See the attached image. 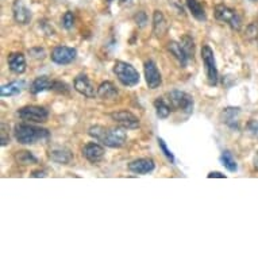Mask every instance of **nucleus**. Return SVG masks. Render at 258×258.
I'll return each mask as SVG.
<instances>
[{"mask_svg": "<svg viewBox=\"0 0 258 258\" xmlns=\"http://www.w3.org/2000/svg\"><path fill=\"white\" fill-rule=\"evenodd\" d=\"M89 137H92L93 140L98 142H102L108 148L119 149L122 148L123 145L127 142V133L126 128L123 127H106L96 124V126H91L88 128Z\"/></svg>", "mask_w": 258, "mask_h": 258, "instance_id": "1", "label": "nucleus"}, {"mask_svg": "<svg viewBox=\"0 0 258 258\" xmlns=\"http://www.w3.org/2000/svg\"><path fill=\"white\" fill-rule=\"evenodd\" d=\"M15 140L22 145H33L39 141H46L50 137V133L46 128L27 124V123H18L14 128Z\"/></svg>", "mask_w": 258, "mask_h": 258, "instance_id": "2", "label": "nucleus"}, {"mask_svg": "<svg viewBox=\"0 0 258 258\" xmlns=\"http://www.w3.org/2000/svg\"><path fill=\"white\" fill-rule=\"evenodd\" d=\"M114 73L120 81V84L124 87H136L141 80L138 71L132 63L124 62V61H116L114 63Z\"/></svg>", "mask_w": 258, "mask_h": 258, "instance_id": "3", "label": "nucleus"}, {"mask_svg": "<svg viewBox=\"0 0 258 258\" xmlns=\"http://www.w3.org/2000/svg\"><path fill=\"white\" fill-rule=\"evenodd\" d=\"M202 59H203L204 71H206V76H207V83L211 87H215L219 81V73H218V68H216L214 50L208 45H204L202 47Z\"/></svg>", "mask_w": 258, "mask_h": 258, "instance_id": "4", "label": "nucleus"}, {"mask_svg": "<svg viewBox=\"0 0 258 258\" xmlns=\"http://www.w3.org/2000/svg\"><path fill=\"white\" fill-rule=\"evenodd\" d=\"M169 96V102L172 104L173 108L176 110H180L185 114H192L194 111V98L190 96L189 93L182 92V91H178V89H173L168 93Z\"/></svg>", "mask_w": 258, "mask_h": 258, "instance_id": "5", "label": "nucleus"}, {"mask_svg": "<svg viewBox=\"0 0 258 258\" xmlns=\"http://www.w3.org/2000/svg\"><path fill=\"white\" fill-rule=\"evenodd\" d=\"M18 116L25 122L45 123L49 118V111L41 106H25L18 111Z\"/></svg>", "mask_w": 258, "mask_h": 258, "instance_id": "6", "label": "nucleus"}, {"mask_svg": "<svg viewBox=\"0 0 258 258\" xmlns=\"http://www.w3.org/2000/svg\"><path fill=\"white\" fill-rule=\"evenodd\" d=\"M215 18L218 21L224 22L231 27L233 30H239L242 26L241 17L238 15L235 10L230 9L227 6L224 5H218L215 7Z\"/></svg>", "mask_w": 258, "mask_h": 258, "instance_id": "7", "label": "nucleus"}, {"mask_svg": "<svg viewBox=\"0 0 258 258\" xmlns=\"http://www.w3.org/2000/svg\"><path fill=\"white\" fill-rule=\"evenodd\" d=\"M110 116L118 126L123 127L126 130H136L140 126V119L127 110L115 111V112L110 114Z\"/></svg>", "mask_w": 258, "mask_h": 258, "instance_id": "8", "label": "nucleus"}, {"mask_svg": "<svg viewBox=\"0 0 258 258\" xmlns=\"http://www.w3.org/2000/svg\"><path fill=\"white\" fill-rule=\"evenodd\" d=\"M77 57V50L75 47L69 46H55L51 51V61L57 65H68L73 62Z\"/></svg>", "mask_w": 258, "mask_h": 258, "instance_id": "9", "label": "nucleus"}, {"mask_svg": "<svg viewBox=\"0 0 258 258\" xmlns=\"http://www.w3.org/2000/svg\"><path fill=\"white\" fill-rule=\"evenodd\" d=\"M73 87H75L77 92L85 96V98L92 99L95 96H98V89H95L92 83L89 81L88 76L84 75V73L77 75V77L75 79V83H73Z\"/></svg>", "mask_w": 258, "mask_h": 258, "instance_id": "10", "label": "nucleus"}, {"mask_svg": "<svg viewBox=\"0 0 258 258\" xmlns=\"http://www.w3.org/2000/svg\"><path fill=\"white\" fill-rule=\"evenodd\" d=\"M144 71H145V79H146V84L150 89H156L158 88L162 83V79H161V73L157 68V65L154 61L149 59L146 61L144 65Z\"/></svg>", "mask_w": 258, "mask_h": 258, "instance_id": "11", "label": "nucleus"}, {"mask_svg": "<svg viewBox=\"0 0 258 258\" xmlns=\"http://www.w3.org/2000/svg\"><path fill=\"white\" fill-rule=\"evenodd\" d=\"M106 150L102 145L96 144V142H89L83 148V156L91 162V164H98L104 158Z\"/></svg>", "mask_w": 258, "mask_h": 258, "instance_id": "12", "label": "nucleus"}, {"mask_svg": "<svg viewBox=\"0 0 258 258\" xmlns=\"http://www.w3.org/2000/svg\"><path fill=\"white\" fill-rule=\"evenodd\" d=\"M239 114H241V110L238 107H227V108H223V111H222L220 120L226 126H229L230 128L238 130V127H239Z\"/></svg>", "mask_w": 258, "mask_h": 258, "instance_id": "13", "label": "nucleus"}, {"mask_svg": "<svg viewBox=\"0 0 258 258\" xmlns=\"http://www.w3.org/2000/svg\"><path fill=\"white\" fill-rule=\"evenodd\" d=\"M154 161L152 158H138L128 164V170L136 174H148L154 170Z\"/></svg>", "mask_w": 258, "mask_h": 258, "instance_id": "14", "label": "nucleus"}, {"mask_svg": "<svg viewBox=\"0 0 258 258\" xmlns=\"http://www.w3.org/2000/svg\"><path fill=\"white\" fill-rule=\"evenodd\" d=\"M14 19L19 25H27L31 21V11L25 6L22 0H15L13 5Z\"/></svg>", "mask_w": 258, "mask_h": 258, "instance_id": "15", "label": "nucleus"}, {"mask_svg": "<svg viewBox=\"0 0 258 258\" xmlns=\"http://www.w3.org/2000/svg\"><path fill=\"white\" fill-rule=\"evenodd\" d=\"M168 51L173 55L174 58L177 59V62L180 63L181 68H185L186 65H188L189 57H188V54L184 50V47L181 46V43L176 42V41H170L168 43Z\"/></svg>", "mask_w": 258, "mask_h": 258, "instance_id": "16", "label": "nucleus"}, {"mask_svg": "<svg viewBox=\"0 0 258 258\" xmlns=\"http://www.w3.org/2000/svg\"><path fill=\"white\" fill-rule=\"evenodd\" d=\"M7 62H9V68L11 69V72L17 73V75H22L26 72V58L19 51L11 53L7 58Z\"/></svg>", "mask_w": 258, "mask_h": 258, "instance_id": "17", "label": "nucleus"}, {"mask_svg": "<svg viewBox=\"0 0 258 258\" xmlns=\"http://www.w3.org/2000/svg\"><path fill=\"white\" fill-rule=\"evenodd\" d=\"M166 31H168V23H166L165 17L160 10H156L153 13V34L156 35L157 38H161Z\"/></svg>", "mask_w": 258, "mask_h": 258, "instance_id": "18", "label": "nucleus"}, {"mask_svg": "<svg viewBox=\"0 0 258 258\" xmlns=\"http://www.w3.org/2000/svg\"><path fill=\"white\" fill-rule=\"evenodd\" d=\"M50 158L59 165H69L73 160V154L69 149L54 148L50 150Z\"/></svg>", "mask_w": 258, "mask_h": 258, "instance_id": "19", "label": "nucleus"}, {"mask_svg": "<svg viewBox=\"0 0 258 258\" xmlns=\"http://www.w3.org/2000/svg\"><path fill=\"white\" fill-rule=\"evenodd\" d=\"M119 91L111 81H103L98 87V96L103 100H114L118 98Z\"/></svg>", "mask_w": 258, "mask_h": 258, "instance_id": "20", "label": "nucleus"}, {"mask_svg": "<svg viewBox=\"0 0 258 258\" xmlns=\"http://www.w3.org/2000/svg\"><path fill=\"white\" fill-rule=\"evenodd\" d=\"M23 85H25L23 81H13V83H9V84L2 85V88H0V96L2 98H13V96H17V95H19L22 92Z\"/></svg>", "mask_w": 258, "mask_h": 258, "instance_id": "21", "label": "nucleus"}, {"mask_svg": "<svg viewBox=\"0 0 258 258\" xmlns=\"http://www.w3.org/2000/svg\"><path fill=\"white\" fill-rule=\"evenodd\" d=\"M51 84L53 81L46 76H39L37 77L31 85H30V93L33 95H38V93L43 92V91H47V89H51Z\"/></svg>", "mask_w": 258, "mask_h": 258, "instance_id": "22", "label": "nucleus"}, {"mask_svg": "<svg viewBox=\"0 0 258 258\" xmlns=\"http://www.w3.org/2000/svg\"><path fill=\"white\" fill-rule=\"evenodd\" d=\"M186 7L192 14V17L198 19L199 22H204L207 19V15H206V11H204L203 6L200 5V2L198 0H185Z\"/></svg>", "mask_w": 258, "mask_h": 258, "instance_id": "23", "label": "nucleus"}, {"mask_svg": "<svg viewBox=\"0 0 258 258\" xmlns=\"http://www.w3.org/2000/svg\"><path fill=\"white\" fill-rule=\"evenodd\" d=\"M154 108H156V114L160 119H166L170 115L172 107L165 102V99L157 98L154 100Z\"/></svg>", "mask_w": 258, "mask_h": 258, "instance_id": "24", "label": "nucleus"}, {"mask_svg": "<svg viewBox=\"0 0 258 258\" xmlns=\"http://www.w3.org/2000/svg\"><path fill=\"white\" fill-rule=\"evenodd\" d=\"M15 161H17L18 164H21V165H33V164L38 162L37 157L31 152H27V150L17 152V154H15Z\"/></svg>", "mask_w": 258, "mask_h": 258, "instance_id": "25", "label": "nucleus"}, {"mask_svg": "<svg viewBox=\"0 0 258 258\" xmlns=\"http://www.w3.org/2000/svg\"><path fill=\"white\" fill-rule=\"evenodd\" d=\"M220 162H222V165L229 170V172H237V161L234 160L233 154H231L229 150H224V152L222 153V156H220Z\"/></svg>", "mask_w": 258, "mask_h": 258, "instance_id": "26", "label": "nucleus"}, {"mask_svg": "<svg viewBox=\"0 0 258 258\" xmlns=\"http://www.w3.org/2000/svg\"><path fill=\"white\" fill-rule=\"evenodd\" d=\"M181 46L184 47V50H185V53L188 54V57H194V54H195V42H194V39L190 38L189 35H184L181 39Z\"/></svg>", "mask_w": 258, "mask_h": 258, "instance_id": "27", "label": "nucleus"}, {"mask_svg": "<svg viewBox=\"0 0 258 258\" xmlns=\"http://www.w3.org/2000/svg\"><path fill=\"white\" fill-rule=\"evenodd\" d=\"M157 142H158V146H160V150H161V152H162V154H164V156L166 157V160L169 161L170 164H174V162H176V158H174L173 153L170 152L169 148L166 146L165 141L158 137V138H157Z\"/></svg>", "mask_w": 258, "mask_h": 258, "instance_id": "28", "label": "nucleus"}, {"mask_svg": "<svg viewBox=\"0 0 258 258\" xmlns=\"http://www.w3.org/2000/svg\"><path fill=\"white\" fill-rule=\"evenodd\" d=\"M61 22H62L63 29L71 30L73 27V25H75V14H73L72 11H67V13L62 15Z\"/></svg>", "mask_w": 258, "mask_h": 258, "instance_id": "29", "label": "nucleus"}, {"mask_svg": "<svg viewBox=\"0 0 258 258\" xmlns=\"http://www.w3.org/2000/svg\"><path fill=\"white\" fill-rule=\"evenodd\" d=\"M246 38L249 41H253L258 37V26L255 23H250L247 27H246Z\"/></svg>", "mask_w": 258, "mask_h": 258, "instance_id": "30", "label": "nucleus"}, {"mask_svg": "<svg viewBox=\"0 0 258 258\" xmlns=\"http://www.w3.org/2000/svg\"><path fill=\"white\" fill-rule=\"evenodd\" d=\"M51 89H53V91H55V92H59V93H68L69 92L68 84H65V83H62V81H58V80L53 81V84H51Z\"/></svg>", "mask_w": 258, "mask_h": 258, "instance_id": "31", "label": "nucleus"}, {"mask_svg": "<svg viewBox=\"0 0 258 258\" xmlns=\"http://www.w3.org/2000/svg\"><path fill=\"white\" fill-rule=\"evenodd\" d=\"M10 144V137L9 133H7V126L5 123H2V133H0V145L2 146H6V145Z\"/></svg>", "mask_w": 258, "mask_h": 258, "instance_id": "32", "label": "nucleus"}, {"mask_svg": "<svg viewBox=\"0 0 258 258\" xmlns=\"http://www.w3.org/2000/svg\"><path fill=\"white\" fill-rule=\"evenodd\" d=\"M29 53L31 54L33 58L37 59H43L45 58V55H46V53H45V50H43L42 47H33V49H30Z\"/></svg>", "mask_w": 258, "mask_h": 258, "instance_id": "33", "label": "nucleus"}, {"mask_svg": "<svg viewBox=\"0 0 258 258\" xmlns=\"http://www.w3.org/2000/svg\"><path fill=\"white\" fill-rule=\"evenodd\" d=\"M134 21H136V23L140 26V27H144V26L148 23V17H146V14H145L144 11H140L138 14H136Z\"/></svg>", "mask_w": 258, "mask_h": 258, "instance_id": "34", "label": "nucleus"}, {"mask_svg": "<svg viewBox=\"0 0 258 258\" xmlns=\"http://www.w3.org/2000/svg\"><path fill=\"white\" fill-rule=\"evenodd\" d=\"M247 130H249L251 134H254V136H257L258 134V122L257 120L251 119V120L247 123Z\"/></svg>", "mask_w": 258, "mask_h": 258, "instance_id": "35", "label": "nucleus"}, {"mask_svg": "<svg viewBox=\"0 0 258 258\" xmlns=\"http://www.w3.org/2000/svg\"><path fill=\"white\" fill-rule=\"evenodd\" d=\"M47 174L45 170H34L33 173H31V177H46Z\"/></svg>", "mask_w": 258, "mask_h": 258, "instance_id": "36", "label": "nucleus"}, {"mask_svg": "<svg viewBox=\"0 0 258 258\" xmlns=\"http://www.w3.org/2000/svg\"><path fill=\"white\" fill-rule=\"evenodd\" d=\"M208 178H214V177H219V178H226V176L224 174H222L220 172H210L207 176Z\"/></svg>", "mask_w": 258, "mask_h": 258, "instance_id": "37", "label": "nucleus"}, {"mask_svg": "<svg viewBox=\"0 0 258 258\" xmlns=\"http://www.w3.org/2000/svg\"><path fill=\"white\" fill-rule=\"evenodd\" d=\"M254 166H255V169L258 170V152L255 153V157H254Z\"/></svg>", "mask_w": 258, "mask_h": 258, "instance_id": "38", "label": "nucleus"}, {"mask_svg": "<svg viewBox=\"0 0 258 258\" xmlns=\"http://www.w3.org/2000/svg\"><path fill=\"white\" fill-rule=\"evenodd\" d=\"M120 3H126V2H128V0H119Z\"/></svg>", "mask_w": 258, "mask_h": 258, "instance_id": "39", "label": "nucleus"}, {"mask_svg": "<svg viewBox=\"0 0 258 258\" xmlns=\"http://www.w3.org/2000/svg\"><path fill=\"white\" fill-rule=\"evenodd\" d=\"M108 2H112V0H108Z\"/></svg>", "mask_w": 258, "mask_h": 258, "instance_id": "40", "label": "nucleus"}]
</instances>
